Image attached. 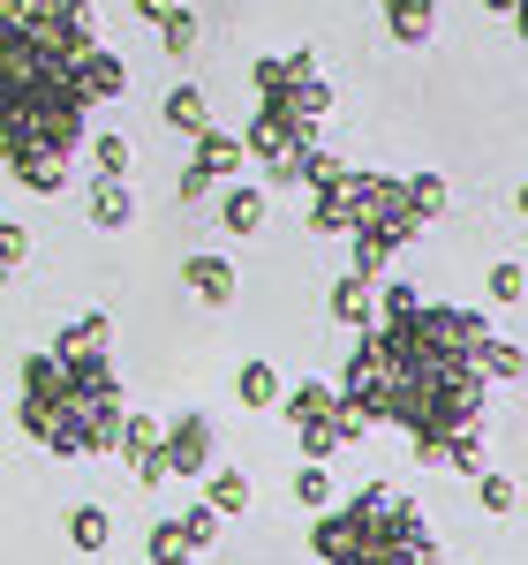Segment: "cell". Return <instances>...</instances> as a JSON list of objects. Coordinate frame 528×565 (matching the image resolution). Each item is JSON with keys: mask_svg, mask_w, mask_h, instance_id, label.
<instances>
[{"mask_svg": "<svg viewBox=\"0 0 528 565\" xmlns=\"http://www.w3.org/2000/svg\"><path fill=\"white\" fill-rule=\"evenodd\" d=\"M76 84H84L91 106H114V98L129 90V68H122L114 45H84V53H76Z\"/></svg>", "mask_w": 528, "mask_h": 565, "instance_id": "obj_10", "label": "cell"}, {"mask_svg": "<svg viewBox=\"0 0 528 565\" xmlns=\"http://www.w3.org/2000/svg\"><path fill=\"white\" fill-rule=\"evenodd\" d=\"M476 498H484V513H514V505H521V482L514 476H476Z\"/></svg>", "mask_w": 528, "mask_h": 565, "instance_id": "obj_28", "label": "cell"}, {"mask_svg": "<svg viewBox=\"0 0 528 565\" xmlns=\"http://www.w3.org/2000/svg\"><path fill=\"white\" fill-rule=\"evenodd\" d=\"M84 45H98L84 0H0V167L31 196H53L84 143Z\"/></svg>", "mask_w": 528, "mask_h": 565, "instance_id": "obj_2", "label": "cell"}, {"mask_svg": "<svg viewBox=\"0 0 528 565\" xmlns=\"http://www.w3.org/2000/svg\"><path fill=\"white\" fill-rule=\"evenodd\" d=\"M332 114V90L317 84V76H287L279 90H257V121L242 129V151L264 167L272 189H287V167L317 151V121Z\"/></svg>", "mask_w": 528, "mask_h": 565, "instance_id": "obj_6", "label": "cell"}, {"mask_svg": "<svg viewBox=\"0 0 528 565\" xmlns=\"http://www.w3.org/2000/svg\"><path fill=\"white\" fill-rule=\"evenodd\" d=\"M144 551H151V565H167V558H189V551H181V535H175V521H159V527H151V543H144Z\"/></svg>", "mask_w": 528, "mask_h": 565, "instance_id": "obj_32", "label": "cell"}, {"mask_svg": "<svg viewBox=\"0 0 528 565\" xmlns=\"http://www.w3.org/2000/svg\"><path fill=\"white\" fill-rule=\"evenodd\" d=\"M204 505H212L220 521H242V513H250V476L212 460V468H204Z\"/></svg>", "mask_w": 528, "mask_h": 565, "instance_id": "obj_18", "label": "cell"}, {"mask_svg": "<svg viewBox=\"0 0 528 565\" xmlns=\"http://www.w3.org/2000/svg\"><path fill=\"white\" fill-rule=\"evenodd\" d=\"M91 226H98V234H122V226H129L136 218V196H129V181L122 174H91Z\"/></svg>", "mask_w": 528, "mask_h": 565, "instance_id": "obj_12", "label": "cell"}, {"mask_svg": "<svg viewBox=\"0 0 528 565\" xmlns=\"http://www.w3.org/2000/svg\"><path fill=\"white\" fill-rule=\"evenodd\" d=\"M181 287H189L197 302L226 309V302H234V287H242V279H234V264H226V257H212V249H197V257H181Z\"/></svg>", "mask_w": 528, "mask_h": 565, "instance_id": "obj_11", "label": "cell"}, {"mask_svg": "<svg viewBox=\"0 0 528 565\" xmlns=\"http://www.w3.org/2000/svg\"><path fill=\"white\" fill-rule=\"evenodd\" d=\"M490 302L498 309H514V302H528V264H490Z\"/></svg>", "mask_w": 528, "mask_h": 565, "instance_id": "obj_24", "label": "cell"}, {"mask_svg": "<svg viewBox=\"0 0 528 565\" xmlns=\"http://www.w3.org/2000/svg\"><path fill=\"white\" fill-rule=\"evenodd\" d=\"M159 460H167V476H204L212 468V415H175L167 430H159Z\"/></svg>", "mask_w": 528, "mask_h": 565, "instance_id": "obj_8", "label": "cell"}, {"mask_svg": "<svg viewBox=\"0 0 528 565\" xmlns=\"http://www.w3.org/2000/svg\"><path fill=\"white\" fill-rule=\"evenodd\" d=\"M514 23H521V39H528V0H514Z\"/></svg>", "mask_w": 528, "mask_h": 565, "instance_id": "obj_35", "label": "cell"}, {"mask_svg": "<svg viewBox=\"0 0 528 565\" xmlns=\"http://www.w3.org/2000/svg\"><path fill=\"white\" fill-rule=\"evenodd\" d=\"M91 159H98V174H122V181H129V136H122V129H98V136H91Z\"/></svg>", "mask_w": 528, "mask_h": 565, "instance_id": "obj_25", "label": "cell"}, {"mask_svg": "<svg viewBox=\"0 0 528 565\" xmlns=\"http://www.w3.org/2000/svg\"><path fill=\"white\" fill-rule=\"evenodd\" d=\"M264 212H272V196H264L257 181H226V196H220V226L226 234H257Z\"/></svg>", "mask_w": 528, "mask_h": 565, "instance_id": "obj_16", "label": "cell"}, {"mask_svg": "<svg viewBox=\"0 0 528 565\" xmlns=\"http://www.w3.org/2000/svg\"><path fill=\"white\" fill-rule=\"evenodd\" d=\"M484 8H490V15H514V0H484Z\"/></svg>", "mask_w": 528, "mask_h": 565, "instance_id": "obj_36", "label": "cell"}, {"mask_svg": "<svg viewBox=\"0 0 528 565\" xmlns=\"http://www.w3.org/2000/svg\"><path fill=\"white\" fill-rule=\"evenodd\" d=\"M309 234H348V271L378 287L386 264L423 234V218H415V204L393 174L348 167L332 189H309Z\"/></svg>", "mask_w": 528, "mask_h": 565, "instance_id": "obj_4", "label": "cell"}, {"mask_svg": "<svg viewBox=\"0 0 528 565\" xmlns=\"http://www.w3.org/2000/svg\"><path fill=\"white\" fill-rule=\"evenodd\" d=\"M159 430H167L159 415L129 407V415H122V437H114V452L129 460V476L144 482V490H159V482H167V460H159Z\"/></svg>", "mask_w": 528, "mask_h": 565, "instance_id": "obj_9", "label": "cell"}, {"mask_svg": "<svg viewBox=\"0 0 528 565\" xmlns=\"http://www.w3.org/2000/svg\"><path fill=\"white\" fill-rule=\"evenodd\" d=\"M476 370H484V377H528V348L484 332V340H476Z\"/></svg>", "mask_w": 528, "mask_h": 565, "instance_id": "obj_20", "label": "cell"}, {"mask_svg": "<svg viewBox=\"0 0 528 565\" xmlns=\"http://www.w3.org/2000/svg\"><path fill=\"white\" fill-rule=\"evenodd\" d=\"M309 543L325 565H439V535L423 521V505H408L386 482L355 490L348 505H325Z\"/></svg>", "mask_w": 528, "mask_h": 565, "instance_id": "obj_5", "label": "cell"}, {"mask_svg": "<svg viewBox=\"0 0 528 565\" xmlns=\"http://www.w3.org/2000/svg\"><path fill=\"white\" fill-rule=\"evenodd\" d=\"M68 543H76V551H106V543H114L106 505H76V513H68Z\"/></svg>", "mask_w": 528, "mask_h": 565, "instance_id": "obj_23", "label": "cell"}, {"mask_svg": "<svg viewBox=\"0 0 528 565\" xmlns=\"http://www.w3.org/2000/svg\"><path fill=\"white\" fill-rule=\"evenodd\" d=\"M279 370H272V362H242V370H234V399H242V407H279Z\"/></svg>", "mask_w": 528, "mask_h": 565, "instance_id": "obj_19", "label": "cell"}, {"mask_svg": "<svg viewBox=\"0 0 528 565\" xmlns=\"http://www.w3.org/2000/svg\"><path fill=\"white\" fill-rule=\"evenodd\" d=\"M408 309H423V295H415L408 279H393V287H378V324H393V317H408Z\"/></svg>", "mask_w": 528, "mask_h": 565, "instance_id": "obj_30", "label": "cell"}, {"mask_svg": "<svg viewBox=\"0 0 528 565\" xmlns=\"http://www.w3.org/2000/svg\"><path fill=\"white\" fill-rule=\"evenodd\" d=\"M122 415H129V399H122V377H114V348H98V354L39 348L23 362V407H15V423H23V437H39L45 452H61V460L114 452Z\"/></svg>", "mask_w": 528, "mask_h": 565, "instance_id": "obj_3", "label": "cell"}, {"mask_svg": "<svg viewBox=\"0 0 528 565\" xmlns=\"http://www.w3.org/2000/svg\"><path fill=\"white\" fill-rule=\"evenodd\" d=\"M23 257H31V234L15 218H0V271H23Z\"/></svg>", "mask_w": 528, "mask_h": 565, "instance_id": "obj_31", "label": "cell"}, {"mask_svg": "<svg viewBox=\"0 0 528 565\" xmlns=\"http://www.w3.org/2000/svg\"><path fill=\"white\" fill-rule=\"evenodd\" d=\"M521 218H528V181H521Z\"/></svg>", "mask_w": 528, "mask_h": 565, "instance_id": "obj_37", "label": "cell"}, {"mask_svg": "<svg viewBox=\"0 0 528 565\" xmlns=\"http://www.w3.org/2000/svg\"><path fill=\"white\" fill-rule=\"evenodd\" d=\"M250 84H257V90H279V84H287V61H279V53H264L257 68H250Z\"/></svg>", "mask_w": 528, "mask_h": 565, "instance_id": "obj_33", "label": "cell"}, {"mask_svg": "<svg viewBox=\"0 0 528 565\" xmlns=\"http://www.w3.org/2000/svg\"><path fill=\"white\" fill-rule=\"evenodd\" d=\"M159 121L181 129V136H204V129H212V98H204L197 84H175L167 98H159Z\"/></svg>", "mask_w": 528, "mask_h": 565, "instance_id": "obj_17", "label": "cell"}, {"mask_svg": "<svg viewBox=\"0 0 528 565\" xmlns=\"http://www.w3.org/2000/svg\"><path fill=\"white\" fill-rule=\"evenodd\" d=\"M250 167V151H242V136H226L220 121L197 136V151H189V167H181V196L197 204V196H212V189H226V181Z\"/></svg>", "mask_w": 528, "mask_h": 565, "instance_id": "obj_7", "label": "cell"}, {"mask_svg": "<svg viewBox=\"0 0 528 565\" xmlns=\"http://www.w3.org/2000/svg\"><path fill=\"white\" fill-rule=\"evenodd\" d=\"M295 498H303L309 513H325V505H332V476H325V468H295Z\"/></svg>", "mask_w": 528, "mask_h": 565, "instance_id": "obj_29", "label": "cell"}, {"mask_svg": "<svg viewBox=\"0 0 528 565\" xmlns=\"http://www.w3.org/2000/svg\"><path fill=\"white\" fill-rule=\"evenodd\" d=\"M400 189H408V204H415V218H423V226L445 212V181H439V174H408Z\"/></svg>", "mask_w": 528, "mask_h": 565, "instance_id": "obj_26", "label": "cell"}, {"mask_svg": "<svg viewBox=\"0 0 528 565\" xmlns=\"http://www.w3.org/2000/svg\"><path fill=\"white\" fill-rule=\"evenodd\" d=\"M175 535H181V551L197 558V551H212V543L226 535V521L212 513V505H189V513H175Z\"/></svg>", "mask_w": 528, "mask_h": 565, "instance_id": "obj_22", "label": "cell"}, {"mask_svg": "<svg viewBox=\"0 0 528 565\" xmlns=\"http://www.w3.org/2000/svg\"><path fill=\"white\" fill-rule=\"evenodd\" d=\"M332 324H348L355 340H362V332H370V324H378V295H370V279H355V271H340V279H332Z\"/></svg>", "mask_w": 528, "mask_h": 565, "instance_id": "obj_13", "label": "cell"}, {"mask_svg": "<svg viewBox=\"0 0 528 565\" xmlns=\"http://www.w3.org/2000/svg\"><path fill=\"white\" fill-rule=\"evenodd\" d=\"M484 309L461 302H423L393 317V324H370L348 348L340 370V407L362 423H393L408 430L415 460L439 468V445L461 430H484V370H476V340H484Z\"/></svg>", "mask_w": 528, "mask_h": 565, "instance_id": "obj_1", "label": "cell"}, {"mask_svg": "<svg viewBox=\"0 0 528 565\" xmlns=\"http://www.w3.org/2000/svg\"><path fill=\"white\" fill-rule=\"evenodd\" d=\"M53 348H61V354H98V348H114V317H106V309H91V317H76V324H68Z\"/></svg>", "mask_w": 528, "mask_h": 565, "instance_id": "obj_21", "label": "cell"}, {"mask_svg": "<svg viewBox=\"0 0 528 565\" xmlns=\"http://www.w3.org/2000/svg\"><path fill=\"white\" fill-rule=\"evenodd\" d=\"M378 8H386L393 45H431V31H439V0H378Z\"/></svg>", "mask_w": 528, "mask_h": 565, "instance_id": "obj_14", "label": "cell"}, {"mask_svg": "<svg viewBox=\"0 0 528 565\" xmlns=\"http://www.w3.org/2000/svg\"><path fill=\"white\" fill-rule=\"evenodd\" d=\"M167 8H175V0H136V15H144V23H159Z\"/></svg>", "mask_w": 528, "mask_h": 565, "instance_id": "obj_34", "label": "cell"}, {"mask_svg": "<svg viewBox=\"0 0 528 565\" xmlns=\"http://www.w3.org/2000/svg\"><path fill=\"white\" fill-rule=\"evenodd\" d=\"M159 39H167V53H197V15H189L181 0L159 15Z\"/></svg>", "mask_w": 528, "mask_h": 565, "instance_id": "obj_27", "label": "cell"}, {"mask_svg": "<svg viewBox=\"0 0 528 565\" xmlns=\"http://www.w3.org/2000/svg\"><path fill=\"white\" fill-rule=\"evenodd\" d=\"M332 407H340V392L325 385V377H303V385H287V392H279V415H287L295 430H309V423H325Z\"/></svg>", "mask_w": 528, "mask_h": 565, "instance_id": "obj_15", "label": "cell"}, {"mask_svg": "<svg viewBox=\"0 0 528 565\" xmlns=\"http://www.w3.org/2000/svg\"><path fill=\"white\" fill-rule=\"evenodd\" d=\"M167 565H189V558H167Z\"/></svg>", "mask_w": 528, "mask_h": 565, "instance_id": "obj_38", "label": "cell"}]
</instances>
